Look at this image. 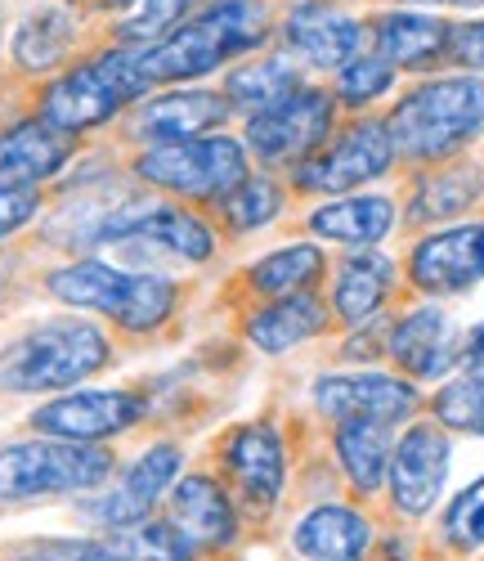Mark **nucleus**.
Returning a JSON list of instances; mask_svg holds the SVG:
<instances>
[{"instance_id": "nucleus-36", "label": "nucleus", "mask_w": 484, "mask_h": 561, "mask_svg": "<svg viewBox=\"0 0 484 561\" xmlns=\"http://www.w3.org/2000/svg\"><path fill=\"white\" fill-rule=\"evenodd\" d=\"M198 0H139L122 23V45H153L166 32H175Z\"/></svg>"}, {"instance_id": "nucleus-16", "label": "nucleus", "mask_w": 484, "mask_h": 561, "mask_svg": "<svg viewBox=\"0 0 484 561\" xmlns=\"http://www.w3.org/2000/svg\"><path fill=\"white\" fill-rule=\"evenodd\" d=\"M449 32L453 23L426 10H381L364 19L368 50L385 59L395 72H435L449 64Z\"/></svg>"}, {"instance_id": "nucleus-14", "label": "nucleus", "mask_w": 484, "mask_h": 561, "mask_svg": "<svg viewBox=\"0 0 484 561\" xmlns=\"http://www.w3.org/2000/svg\"><path fill=\"white\" fill-rule=\"evenodd\" d=\"M484 278V220L426 233L408 252V284L426 297H458Z\"/></svg>"}, {"instance_id": "nucleus-13", "label": "nucleus", "mask_w": 484, "mask_h": 561, "mask_svg": "<svg viewBox=\"0 0 484 561\" xmlns=\"http://www.w3.org/2000/svg\"><path fill=\"white\" fill-rule=\"evenodd\" d=\"M368 50L364 19L346 14L332 0H301V5L283 19V55H292L301 68L342 72L355 55Z\"/></svg>"}, {"instance_id": "nucleus-10", "label": "nucleus", "mask_w": 484, "mask_h": 561, "mask_svg": "<svg viewBox=\"0 0 484 561\" xmlns=\"http://www.w3.org/2000/svg\"><path fill=\"white\" fill-rule=\"evenodd\" d=\"M417 409H422V396L408 378H400V373L355 368V373H327V378L314 382V413L332 427L355 423V417L400 427Z\"/></svg>"}, {"instance_id": "nucleus-37", "label": "nucleus", "mask_w": 484, "mask_h": 561, "mask_svg": "<svg viewBox=\"0 0 484 561\" xmlns=\"http://www.w3.org/2000/svg\"><path fill=\"white\" fill-rule=\"evenodd\" d=\"M19 561H126L104 539H59V543H36Z\"/></svg>"}, {"instance_id": "nucleus-33", "label": "nucleus", "mask_w": 484, "mask_h": 561, "mask_svg": "<svg viewBox=\"0 0 484 561\" xmlns=\"http://www.w3.org/2000/svg\"><path fill=\"white\" fill-rule=\"evenodd\" d=\"M430 409L445 432H480L484 436V359L462 364L458 378L435 391Z\"/></svg>"}, {"instance_id": "nucleus-32", "label": "nucleus", "mask_w": 484, "mask_h": 561, "mask_svg": "<svg viewBox=\"0 0 484 561\" xmlns=\"http://www.w3.org/2000/svg\"><path fill=\"white\" fill-rule=\"evenodd\" d=\"M104 543L126 561H193V557H203L166 517H149V522H135L126 530H113Z\"/></svg>"}, {"instance_id": "nucleus-23", "label": "nucleus", "mask_w": 484, "mask_h": 561, "mask_svg": "<svg viewBox=\"0 0 484 561\" xmlns=\"http://www.w3.org/2000/svg\"><path fill=\"white\" fill-rule=\"evenodd\" d=\"M395 216L400 211L385 194H342V198L319 203L306 216V229L323 243H342L350 252H368L395 229Z\"/></svg>"}, {"instance_id": "nucleus-2", "label": "nucleus", "mask_w": 484, "mask_h": 561, "mask_svg": "<svg viewBox=\"0 0 484 561\" xmlns=\"http://www.w3.org/2000/svg\"><path fill=\"white\" fill-rule=\"evenodd\" d=\"M395 162L435 167L466 153L475 139H484V77L449 72L426 77L395 100L385 113Z\"/></svg>"}, {"instance_id": "nucleus-7", "label": "nucleus", "mask_w": 484, "mask_h": 561, "mask_svg": "<svg viewBox=\"0 0 484 561\" xmlns=\"http://www.w3.org/2000/svg\"><path fill=\"white\" fill-rule=\"evenodd\" d=\"M135 175L162 194L216 207L252 175V158L233 135H198L175 139V145H149L135 158Z\"/></svg>"}, {"instance_id": "nucleus-26", "label": "nucleus", "mask_w": 484, "mask_h": 561, "mask_svg": "<svg viewBox=\"0 0 484 561\" xmlns=\"http://www.w3.org/2000/svg\"><path fill=\"white\" fill-rule=\"evenodd\" d=\"M391 449H395V427L391 423H368V417H355V423H336L332 427V454L342 477L355 485V494H377L385 485V472H391Z\"/></svg>"}, {"instance_id": "nucleus-31", "label": "nucleus", "mask_w": 484, "mask_h": 561, "mask_svg": "<svg viewBox=\"0 0 484 561\" xmlns=\"http://www.w3.org/2000/svg\"><path fill=\"white\" fill-rule=\"evenodd\" d=\"M283 207H287V184H283L274 171L247 175L233 194H224V198L216 203L220 220H224L233 233H247V229H261V225L278 220Z\"/></svg>"}, {"instance_id": "nucleus-27", "label": "nucleus", "mask_w": 484, "mask_h": 561, "mask_svg": "<svg viewBox=\"0 0 484 561\" xmlns=\"http://www.w3.org/2000/svg\"><path fill=\"white\" fill-rule=\"evenodd\" d=\"M306 68L292 55H269V59H252V64H238L224 77V100L233 113H265L269 104H278L283 95H292L297 85H306Z\"/></svg>"}, {"instance_id": "nucleus-21", "label": "nucleus", "mask_w": 484, "mask_h": 561, "mask_svg": "<svg viewBox=\"0 0 484 561\" xmlns=\"http://www.w3.org/2000/svg\"><path fill=\"white\" fill-rule=\"evenodd\" d=\"M77 153V135H64L45 126L41 117L14 126L0 135V184H23V190H41L45 180H55Z\"/></svg>"}, {"instance_id": "nucleus-6", "label": "nucleus", "mask_w": 484, "mask_h": 561, "mask_svg": "<svg viewBox=\"0 0 484 561\" xmlns=\"http://www.w3.org/2000/svg\"><path fill=\"white\" fill-rule=\"evenodd\" d=\"M108 445H77L55 436H32L0 445V503H36L59 494L100 490L113 477Z\"/></svg>"}, {"instance_id": "nucleus-41", "label": "nucleus", "mask_w": 484, "mask_h": 561, "mask_svg": "<svg viewBox=\"0 0 484 561\" xmlns=\"http://www.w3.org/2000/svg\"><path fill=\"white\" fill-rule=\"evenodd\" d=\"M475 359H484V319L466 333V346H462V364H475Z\"/></svg>"}, {"instance_id": "nucleus-20", "label": "nucleus", "mask_w": 484, "mask_h": 561, "mask_svg": "<svg viewBox=\"0 0 484 561\" xmlns=\"http://www.w3.org/2000/svg\"><path fill=\"white\" fill-rule=\"evenodd\" d=\"M166 522L198 548V552H220L238 543V507L229 490L216 477H180L166 494Z\"/></svg>"}, {"instance_id": "nucleus-28", "label": "nucleus", "mask_w": 484, "mask_h": 561, "mask_svg": "<svg viewBox=\"0 0 484 561\" xmlns=\"http://www.w3.org/2000/svg\"><path fill=\"white\" fill-rule=\"evenodd\" d=\"M323 270H327V256L319 243H287L247 270V288L265 301L297 297V293H314Z\"/></svg>"}, {"instance_id": "nucleus-30", "label": "nucleus", "mask_w": 484, "mask_h": 561, "mask_svg": "<svg viewBox=\"0 0 484 561\" xmlns=\"http://www.w3.org/2000/svg\"><path fill=\"white\" fill-rule=\"evenodd\" d=\"M72 36H77V14L72 5H45L36 10L19 36H14V59L27 72H45V68H59L72 50Z\"/></svg>"}, {"instance_id": "nucleus-17", "label": "nucleus", "mask_w": 484, "mask_h": 561, "mask_svg": "<svg viewBox=\"0 0 484 561\" xmlns=\"http://www.w3.org/2000/svg\"><path fill=\"white\" fill-rule=\"evenodd\" d=\"M220 462L233 490L252 507L269 512L287 485V440L274 423H242L220 440Z\"/></svg>"}, {"instance_id": "nucleus-29", "label": "nucleus", "mask_w": 484, "mask_h": 561, "mask_svg": "<svg viewBox=\"0 0 484 561\" xmlns=\"http://www.w3.org/2000/svg\"><path fill=\"white\" fill-rule=\"evenodd\" d=\"M484 194V180L475 167H440V171H426L413 190L408 203V220L413 225H445L453 216H462L475 198Z\"/></svg>"}, {"instance_id": "nucleus-5", "label": "nucleus", "mask_w": 484, "mask_h": 561, "mask_svg": "<svg viewBox=\"0 0 484 561\" xmlns=\"http://www.w3.org/2000/svg\"><path fill=\"white\" fill-rule=\"evenodd\" d=\"M149 90L153 85L139 68V45H117V50L94 55L45 85L41 122L64 135H85L94 126L113 122L122 108L139 104Z\"/></svg>"}, {"instance_id": "nucleus-34", "label": "nucleus", "mask_w": 484, "mask_h": 561, "mask_svg": "<svg viewBox=\"0 0 484 561\" xmlns=\"http://www.w3.org/2000/svg\"><path fill=\"white\" fill-rule=\"evenodd\" d=\"M395 77H400V72H395L391 64L377 59L372 50H364V55H355L342 72H336L332 95H336V104H342V108H368V104H377L381 95H391Z\"/></svg>"}, {"instance_id": "nucleus-11", "label": "nucleus", "mask_w": 484, "mask_h": 561, "mask_svg": "<svg viewBox=\"0 0 484 561\" xmlns=\"http://www.w3.org/2000/svg\"><path fill=\"white\" fill-rule=\"evenodd\" d=\"M449 458H453V440L440 423H408L395 436L385 490H391V503L400 517L417 522L440 503L445 481H449Z\"/></svg>"}, {"instance_id": "nucleus-39", "label": "nucleus", "mask_w": 484, "mask_h": 561, "mask_svg": "<svg viewBox=\"0 0 484 561\" xmlns=\"http://www.w3.org/2000/svg\"><path fill=\"white\" fill-rule=\"evenodd\" d=\"M41 211V190H23V184H0V239L23 229Z\"/></svg>"}, {"instance_id": "nucleus-38", "label": "nucleus", "mask_w": 484, "mask_h": 561, "mask_svg": "<svg viewBox=\"0 0 484 561\" xmlns=\"http://www.w3.org/2000/svg\"><path fill=\"white\" fill-rule=\"evenodd\" d=\"M449 64L471 72V77H484V19L453 23V32H449Z\"/></svg>"}, {"instance_id": "nucleus-9", "label": "nucleus", "mask_w": 484, "mask_h": 561, "mask_svg": "<svg viewBox=\"0 0 484 561\" xmlns=\"http://www.w3.org/2000/svg\"><path fill=\"white\" fill-rule=\"evenodd\" d=\"M336 108L342 104H336V95L327 85L306 81L292 90V95L269 104L265 113L247 117V139H242V149L269 171H283V167L292 171L336 130Z\"/></svg>"}, {"instance_id": "nucleus-40", "label": "nucleus", "mask_w": 484, "mask_h": 561, "mask_svg": "<svg viewBox=\"0 0 484 561\" xmlns=\"http://www.w3.org/2000/svg\"><path fill=\"white\" fill-rule=\"evenodd\" d=\"M404 10H422V5H445V10H484V0H395Z\"/></svg>"}, {"instance_id": "nucleus-3", "label": "nucleus", "mask_w": 484, "mask_h": 561, "mask_svg": "<svg viewBox=\"0 0 484 561\" xmlns=\"http://www.w3.org/2000/svg\"><path fill=\"white\" fill-rule=\"evenodd\" d=\"M108 359H113V342L94 319H77V314L45 319L0 351V391L14 396L64 391L108 368Z\"/></svg>"}, {"instance_id": "nucleus-1", "label": "nucleus", "mask_w": 484, "mask_h": 561, "mask_svg": "<svg viewBox=\"0 0 484 561\" xmlns=\"http://www.w3.org/2000/svg\"><path fill=\"white\" fill-rule=\"evenodd\" d=\"M269 36L274 14L265 10V0H207L162 41L139 45V68L149 85H184L224 68L229 59L261 50Z\"/></svg>"}, {"instance_id": "nucleus-24", "label": "nucleus", "mask_w": 484, "mask_h": 561, "mask_svg": "<svg viewBox=\"0 0 484 561\" xmlns=\"http://www.w3.org/2000/svg\"><path fill=\"white\" fill-rule=\"evenodd\" d=\"M301 561H364L372 548V522L355 503H319L292 526Z\"/></svg>"}, {"instance_id": "nucleus-18", "label": "nucleus", "mask_w": 484, "mask_h": 561, "mask_svg": "<svg viewBox=\"0 0 484 561\" xmlns=\"http://www.w3.org/2000/svg\"><path fill=\"white\" fill-rule=\"evenodd\" d=\"M180 467H184V449L171 440H158L126 467L117 490H108L100 503H90V512L108 530H126L135 522H149L158 512V503L171 494V485L180 481Z\"/></svg>"}, {"instance_id": "nucleus-8", "label": "nucleus", "mask_w": 484, "mask_h": 561, "mask_svg": "<svg viewBox=\"0 0 484 561\" xmlns=\"http://www.w3.org/2000/svg\"><path fill=\"white\" fill-rule=\"evenodd\" d=\"M391 167H395V145L391 130H385V117H355L342 130H332L301 167H292V190L342 198L391 175Z\"/></svg>"}, {"instance_id": "nucleus-42", "label": "nucleus", "mask_w": 484, "mask_h": 561, "mask_svg": "<svg viewBox=\"0 0 484 561\" xmlns=\"http://www.w3.org/2000/svg\"><path fill=\"white\" fill-rule=\"evenodd\" d=\"M94 5H100V10H126V14H130L139 0H94Z\"/></svg>"}, {"instance_id": "nucleus-12", "label": "nucleus", "mask_w": 484, "mask_h": 561, "mask_svg": "<svg viewBox=\"0 0 484 561\" xmlns=\"http://www.w3.org/2000/svg\"><path fill=\"white\" fill-rule=\"evenodd\" d=\"M149 400L139 391H72L45 400L27 423L36 436L77 440V445H104L108 436H122L143 423Z\"/></svg>"}, {"instance_id": "nucleus-35", "label": "nucleus", "mask_w": 484, "mask_h": 561, "mask_svg": "<svg viewBox=\"0 0 484 561\" xmlns=\"http://www.w3.org/2000/svg\"><path fill=\"white\" fill-rule=\"evenodd\" d=\"M440 535L458 552L484 548V477H475L462 494H453V503L445 507V517H440Z\"/></svg>"}, {"instance_id": "nucleus-19", "label": "nucleus", "mask_w": 484, "mask_h": 561, "mask_svg": "<svg viewBox=\"0 0 484 561\" xmlns=\"http://www.w3.org/2000/svg\"><path fill=\"white\" fill-rule=\"evenodd\" d=\"M229 100L216 90H166V95H143L126 122V135L149 145H175V139H198L229 122Z\"/></svg>"}, {"instance_id": "nucleus-4", "label": "nucleus", "mask_w": 484, "mask_h": 561, "mask_svg": "<svg viewBox=\"0 0 484 561\" xmlns=\"http://www.w3.org/2000/svg\"><path fill=\"white\" fill-rule=\"evenodd\" d=\"M55 301L72 306V310H90L113 319L126 333H153L175 314L180 306V288L166 274H135V270H117L108 261H72L64 270H55L45 278Z\"/></svg>"}, {"instance_id": "nucleus-15", "label": "nucleus", "mask_w": 484, "mask_h": 561, "mask_svg": "<svg viewBox=\"0 0 484 561\" xmlns=\"http://www.w3.org/2000/svg\"><path fill=\"white\" fill-rule=\"evenodd\" d=\"M462 346H466V333L440 306H417L400 314L391 323V333H385V355H391L400 378L408 382H430L453 373L462 364Z\"/></svg>"}, {"instance_id": "nucleus-25", "label": "nucleus", "mask_w": 484, "mask_h": 561, "mask_svg": "<svg viewBox=\"0 0 484 561\" xmlns=\"http://www.w3.org/2000/svg\"><path fill=\"white\" fill-rule=\"evenodd\" d=\"M327 323H332L327 301L319 293H297V297H278V301H265L261 310H252L242 333H247V342L265 355H287L301 342L323 337Z\"/></svg>"}, {"instance_id": "nucleus-22", "label": "nucleus", "mask_w": 484, "mask_h": 561, "mask_svg": "<svg viewBox=\"0 0 484 561\" xmlns=\"http://www.w3.org/2000/svg\"><path fill=\"white\" fill-rule=\"evenodd\" d=\"M395 288V261L368 248V252H350L342 265H336V278H332V293H327V310L336 323L346 329H368L377 319V310L385 306Z\"/></svg>"}]
</instances>
